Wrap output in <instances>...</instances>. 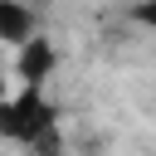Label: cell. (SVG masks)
<instances>
[{
  "instance_id": "6da1fadb",
  "label": "cell",
  "mask_w": 156,
  "mask_h": 156,
  "mask_svg": "<svg viewBox=\"0 0 156 156\" xmlns=\"http://www.w3.org/2000/svg\"><path fill=\"white\" fill-rule=\"evenodd\" d=\"M49 127H58V112H54V102L39 88H24L20 98H5L0 102V136H10L20 146H34Z\"/></svg>"
},
{
  "instance_id": "7a4b0ae2",
  "label": "cell",
  "mask_w": 156,
  "mask_h": 156,
  "mask_svg": "<svg viewBox=\"0 0 156 156\" xmlns=\"http://www.w3.org/2000/svg\"><path fill=\"white\" fill-rule=\"evenodd\" d=\"M54 63H58V54H54V44L39 34V39H29V44H20V58H15V73L24 78V88H39L49 73H54Z\"/></svg>"
},
{
  "instance_id": "3957f363",
  "label": "cell",
  "mask_w": 156,
  "mask_h": 156,
  "mask_svg": "<svg viewBox=\"0 0 156 156\" xmlns=\"http://www.w3.org/2000/svg\"><path fill=\"white\" fill-rule=\"evenodd\" d=\"M34 29H39L34 5H24V0H0V44H29Z\"/></svg>"
},
{
  "instance_id": "277c9868",
  "label": "cell",
  "mask_w": 156,
  "mask_h": 156,
  "mask_svg": "<svg viewBox=\"0 0 156 156\" xmlns=\"http://www.w3.org/2000/svg\"><path fill=\"white\" fill-rule=\"evenodd\" d=\"M29 151H34V156H63V136H58V127H49Z\"/></svg>"
},
{
  "instance_id": "5b68a950",
  "label": "cell",
  "mask_w": 156,
  "mask_h": 156,
  "mask_svg": "<svg viewBox=\"0 0 156 156\" xmlns=\"http://www.w3.org/2000/svg\"><path fill=\"white\" fill-rule=\"evenodd\" d=\"M132 20L146 24V29H156V0H136V5H132Z\"/></svg>"
},
{
  "instance_id": "8992f818",
  "label": "cell",
  "mask_w": 156,
  "mask_h": 156,
  "mask_svg": "<svg viewBox=\"0 0 156 156\" xmlns=\"http://www.w3.org/2000/svg\"><path fill=\"white\" fill-rule=\"evenodd\" d=\"M5 98H10V93H5V78H0V102H5Z\"/></svg>"
},
{
  "instance_id": "52a82bcc",
  "label": "cell",
  "mask_w": 156,
  "mask_h": 156,
  "mask_svg": "<svg viewBox=\"0 0 156 156\" xmlns=\"http://www.w3.org/2000/svg\"><path fill=\"white\" fill-rule=\"evenodd\" d=\"M39 5H44V0H39Z\"/></svg>"
}]
</instances>
